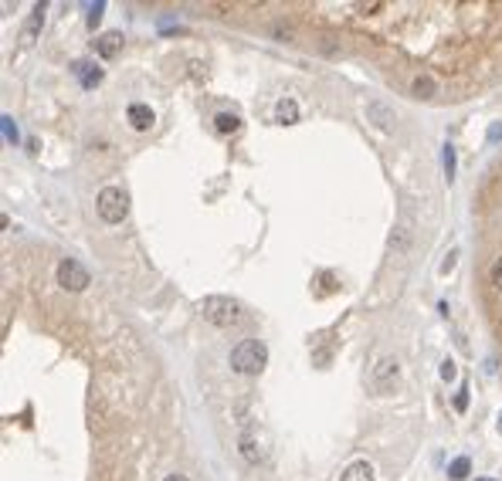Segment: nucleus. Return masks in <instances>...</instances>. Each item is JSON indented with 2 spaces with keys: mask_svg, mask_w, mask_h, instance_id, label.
<instances>
[{
  "mask_svg": "<svg viewBox=\"0 0 502 481\" xmlns=\"http://www.w3.org/2000/svg\"><path fill=\"white\" fill-rule=\"evenodd\" d=\"M200 315L217 329H234L245 322L241 302H238V298H228V295H207V298L200 302Z\"/></svg>",
  "mask_w": 502,
  "mask_h": 481,
  "instance_id": "f257e3e1",
  "label": "nucleus"
},
{
  "mask_svg": "<svg viewBox=\"0 0 502 481\" xmlns=\"http://www.w3.org/2000/svg\"><path fill=\"white\" fill-rule=\"evenodd\" d=\"M269 363V346L262 339H241L231 349V369L241 376H258Z\"/></svg>",
  "mask_w": 502,
  "mask_h": 481,
  "instance_id": "f03ea898",
  "label": "nucleus"
},
{
  "mask_svg": "<svg viewBox=\"0 0 502 481\" xmlns=\"http://www.w3.org/2000/svg\"><path fill=\"white\" fill-rule=\"evenodd\" d=\"M96 211L105 224H122L126 213H129V197L119 187H102L96 197Z\"/></svg>",
  "mask_w": 502,
  "mask_h": 481,
  "instance_id": "7ed1b4c3",
  "label": "nucleus"
},
{
  "mask_svg": "<svg viewBox=\"0 0 502 481\" xmlns=\"http://www.w3.org/2000/svg\"><path fill=\"white\" fill-rule=\"evenodd\" d=\"M55 278H58V285L65 291H85L89 285H92L89 268H85L82 261H75V258H65V261L58 265V271H55Z\"/></svg>",
  "mask_w": 502,
  "mask_h": 481,
  "instance_id": "20e7f679",
  "label": "nucleus"
},
{
  "mask_svg": "<svg viewBox=\"0 0 502 481\" xmlns=\"http://www.w3.org/2000/svg\"><path fill=\"white\" fill-rule=\"evenodd\" d=\"M397 376H401V363L394 360V356H380L377 366H373V373H370V386L387 397V393H394L397 390Z\"/></svg>",
  "mask_w": 502,
  "mask_h": 481,
  "instance_id": "39448f33",
  "label": "nucleus"
},
{
  "mask_svg": "<svg viewBox=\"0 0 502 481\" xmlns=\"http://www.w3.org/2000/svg\"><path fill=\"white\" fill-rule=\"evenodd\" d=\"M238 451H241V458H245L248 464H255V468L269 461V441H265V437H258V434H241Z\"/></svg>",
  "mask_w": 502,
  "mask_h": 481,
  "instance_id": "423d86ee",
  "label": "nucleus"
},
{
  "mask_svg": "<svg viewBox=\"0 0 502 481\" xmlns=\"http://www.w3.org/2000/svg\"><path fill=\"white\" fill-rule=\"evenodd\" d=\"M126 119H129V126H133L136 133H146L150 126H153V109L150 105H143V102H133L129 109H126Z\"/></svg>",
  "mask_w": 502,
  "mask_h": 481,
  "instance_id": "0eeeda50",
  "label": "nucleus"
},
{
  "mask_svg": "<svg viewBox=\"0 0 502 481\" xmlns=\"http://www.w3.org/2000/svg\"><path fill=\"white\" fill-rule=\"evenodd\" d=\"M119 51H122V34L119 31H105L102 38H96V55L98 58H116Z\"/></svg>",
  "mask_w": 502,
  "mask_h": 481,
  "instance_id": "6e6552de",
  "label": "nucleus"
},
{
  "mask_svg": "<svg viewBox=\"0 0 502 481\" xmlns=\"http://www.w3.org/2000/svg\"><path fill=\"white\" fill-rule=\"evenodd\" d=\"M275 122H282V126L299 122V105H295V98H278V102H275Z\"/></svg>",
  "mask_w": 502,
  "mask_h": 481,
  "instance_id": "1a4fd4ad",
  "label": "nucleus"
},
{
  "mask_svg": "<svg viewBox=\"0 0 502 481\" xmlns=\"http://www.w3.org/2000/svg\"><path fill=\"white\" fill-rule=\"evenodd\" d=\"M367 116L373 119V126H377V129H390V126H394V112H390V109H387L384 102H370L367 105Z\"/></svg>",
  "mask_w": 502,
  "mask_h": 481,
  "instance_id": "9d476101",
  "label": "nucleus"
},
{
  "mask_svg": "<svg viewBox=\"0 0 502 481\" xmlns=\"http://www.w3.org/2000/svg\"><path fill=\"white\" fill-rule=\"evenodd\" d=\"M72 72L82 78V85H85V88H96L98 81H102V72H98L96 65H89V61H75V65H72Z\"/></svg>",
  "mask_w": 502,
  "mask_h": 481,
  "instance_id": "9b49d317",
  "label": "nucleus"
},
{
  "mask_svg": "<svg viewBox=\"0 0 502 481\" xmlns=\"http://www.w3.org/2000/svg\"><path fill=\"white\" fill-rule=\"evenodd\" d=\"M41 24H44V4H38V7H34V14L27 18V24H24V31H20V41H24V44H31V41L38 38Z\"/></svg>",
  "mask_w": 502,
  "mask_h": 481,
  "instance_id": "f8f14e48",
  "label": "nucleus"
},
{
  "mask_svg": "<svg viewBox=\"0 0 502 481\" xmlns=\"http://www.w3.org/2000/svg\"><path fill=\"white\" fill-rule=\"evenodd\" d=\"M340 481H373V468H370L367 461H353L347 471H343Z\"/></svg>",
  "mask_w": 502,
  "mask_h": 481,
  "instance_id": "ddd939ff",
  "label": "nucleus"
},
{
  "mask_svg": "<svg viewBox=\"0 0 502 481\" xmlns=\"http://www.w3.org/2000/svg\"><path fill=\"white\" fill-rule=\"evenodd\" d=\"M214 129H217L221 136L238 133V129H241V119L234 116V112H217V116H214Z\"/></svg>",
  "mask_w": 502,
  "mask_h": 481,
  "instance_id": "4468645a",
  "label": "nucleus"
},
{
  "mask_svg": "<svg viewBox=\"0 0 502 481\" xmlns=\"http://www.w3.org/2000/svg\"><path fill=\"white\" fill-rule=\"evenodd\" d=\"M411 237H414V231H411L407 224H401V228L394 231V237H390V248L397 251V254H404V251L411 248Z\"/></svg>",
  "mask_w": 502,
  "mask_h": 481,
  "instance_id": "2eb2a0df",
  "label": "nucleus"
},
{
  "mask_svg": "<svg viewBox=\"0 0 502 481\" xmlns=\"http://www.w3.org/2000/svg\"><path fill=\"white\" fill-rule=\"evenodd\" d=\"M468 471H472V461H468L465 454L448 464V478H451V481H465V478H468Z\"/></svg>",
  "mask_w": 502,
  "mask_h": 481,
  "instance_id": "dca6fc26",
  "label": "nucleus"
},
{
  "mask_svg": "<svg viewBox=\"0 0 502 481\" xmlns=\"http://www.w3.org/2000/svg\"><path fill=\"white\" fill-rule=\"evenodd\" d=\"M442 163H444V176L451 180V176H455V146H451V143L444 146V153H442Z\"/></svg>",
  "mask_w": 502,
  "mask_h": 481,
  "instance_id": "f3484780",
  "label": "nucleus"
},
{
  "mask_svg": "<svg viewBox=\"0 0 502 481\" xmlns=\"http://www.w3.org/2000/svg\"><path fill=\"white\" fill-rule=\"evenodd\" d=\"M414 92H418V95L421 98H431L435 95V81H431V78H414Z\"/></svg>",
  "mask_w": 502,
  "mask_h": 481,
  "instance_id": "a211bd4d",
  "label": "nucleus"
},
{
  "mask_svg": "<svg viewBox=\"0 0 502 481\" xmlns=\"http://www.w3.org/2000/svg\"><path fill=\"white\" fill-rule=\"evenodd\" d=\"M489 282H492V289L502 291V258L492 261V268H489Z\"/></svg>",
  "mask_w": 502,
  "mask_h": 481,
  "instance_id": "6ab92c4d",
  "label": "nucleus"
},
{
  "mask_svg": "<svg viewBox=\"0 0 502 481\" xmlns=\"http://www.w3.org/2000/svg\"><path fill=\"white\" fill-rule=\"evenodd\" d=\"M102 11H105V4H102V0H98V4H92V7H89V27H92V31H96V24H98V20H102Z\"/></svg>",
  "mask_w": 502,
  "mask_h": 481,
  "instance_id": "aec40b11",
  "label": "nucleus"
},
{
  "mask_svg": "<svg viewBox=\"0 0 502 481\" xmlns=\"http://www.w3.org/2000/svg\"><path fill=\"white\" fill-rule=\"evenodd\" d=\"M455 265H458V248L448 251V258L442 261V268H438V271H442V275H448V271H455Z\"/></svg>",
  "mask_w": 502,
  "mask_h": 481,
  "instance_id": "412c9836",
  "label": "nucleus"
},
{
  "mask_svg": "<svg viewBox=\"0 0 502 481\" xmlns=\"http://www.w3.org/2000/svg\"><path fill=\"white\" fill-rule=\"evenodd\" d=\"M4 136L11 139V143H18V126H14V119L4 116Z\"/></svg>",
  "mask_w": 502,
  "mask_h": 481,
  "instance_id": "4be33fe9",
  "label": "nucleus"
},
{
  "mask_svg": "<svg viewBox=\"0 0 502 481\" xmlns=\"http://www.w3.org/2000/svg\"><path fill=\"white\" fill-rule=\"evenodd\" d=\"M465 407H468V386H462V390H458V393H455V410H458V414H462Z\"/></svg>",
  "mask_w": 502,
  "mask_h": 481,
  "instance_id": "5701e85b",
  "label": "nucleus"
},
{
  "mask_svg": "<svg viewBox=\"0 0 502 481\" xmlns=\"http://www.w3.org/2000/svg\"><path fill=\"white\" fill-rule=\"evenodd\" d=\"M455 376H458L455 363H451V360H444V363H442V380H455Z\"/></svg>",
  "mask_w": 502,
  "mask_h": 481,
  "instance_id": "b1692460",
  "label": "nucleus"
},
{
  "mask_svg": "<svg viewBox=\"0 0 502 481\" xmlns=\"http://www.w3.org/2000/svg\"><path fill=\"white\" fill-rule=\"evenodd\" d=\"M502 139V122H492L489 126V143H499Z\"/></svg>",
  "mask_w": 502,
  "mask_h": 481,
  "instance_id": "393cba45",
  "label": "nucleus"
},
{
  "mask_svg": "<svg viewBox=\"0 0 502 481\" xmlns=\"http://www.w3.org/2000/svg\"><path fill=\"white\" fill-rule=\"evenodd\" d=\"M163 481H191V478H187V475H167Z\"/></svg>",
  "mask_w": 502,
  "mask_h": 481,
  "instance_id": "a878e982",
  "label": "nucleus"
},
{
  "mask_svg": "<svg viewBox=\"0 0 502 481\" xmlns=\"http://www.w3.org/2000/svg\"><path fill=\"white\" fill-rule=\"evenodd\" d=\"M499 434H502V414H499Z\"/></svg>",
  "mask_w": 502,
  "mask_h": 481,
  "instance_id": "bb28decb",
  "label": "nucleus"
},
{
  "mask_svg": "<svg viewBox=\"0 0 502 481\" xmlns=\"http://www.w3.org/2000/svg\"><path fill=\"white\" fill-rule=\"evenodd\" d=\"M475 481H496V478H475Z\"/></svg>",
  "mask_w": 502,
  "mask_h": 481,
  "instance_id": "cd10ccee",
  "label": "nucleus"
}]
</instances>
